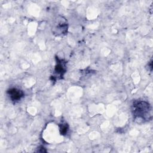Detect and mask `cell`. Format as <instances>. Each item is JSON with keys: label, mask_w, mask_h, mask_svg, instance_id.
<instances>
[{"label": "cell", "mask_w": 153, "mask_h": 153, "mask_svg": "<svg viewBox=\"0 0 153 153\" xmlns=\"http://www.w3.org/2000/svg\"><path fill=\"white\" fill-rule=\"evenodd\" d=\"M7 93L13 102H18L24 96L23 91L17 88H11L7 90Z\"/></svg>", "instance_id": "obj_4"}, {"label": "cell", "mask_w": 153, "mask_h": 153, "mask_svg": "<svg viewBox=\"0 0 153 153\" xmlns=\"http://www.w3.org/2000/svg\"><path fill=\"white\" fill-rule=\"evenodd\" d=\"M131 112L134 120L138 123L147 121L152 118L151 106L146 101H134L131 105Z\"/></svg>", "instance_id": "obj_1"}, {"label": "cell", "mask_w": 153, "mask_h": 153, "mask_svg": "<svg viewBox=\"0 0 153 153\" xmlns=\"http://www.w3.org/2000/svg\"><path fill=\"white\" fill-rule=\"evenodd\" d=\"M59 128H60V132L61 134L65 135L68 133L69 127H68V125L67 123H62V124H60Z\"/></svg>", "instance_id": "obj_5"}, {"label": "cell", "mask_w": 153, "mask_h": 153, "mask_svg": "<svg viewBox=\"0 0 153 153\" xmlns=\"http://www.w3.org/2000/svg\"><path fill=\"white\" fill-rule=\"evenodd\" d=\"M68 24L67 20L63 16H58L52 26V32L56 36L65 35L68 32Z\"/></svg>", "instance_id": "obj_2"}, {"label": "cell", "mask_w": 153, "mask_h": 153, "mask_svg": "<svg viewBox=\"0 0 153 153\" xmlns=\"http://www.w3.org/2000/svg\"><path fill=\"white\" fill-rule=\"evenodd\" d=\"M66 71V65L65 62L62 60H60L58 58L57 59V63L54 68V75L53 78L56 79H60L63 76V74Z\"/></svg>", "instance_id": "obj_3"}]
</instances>
